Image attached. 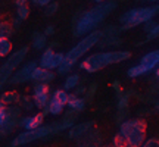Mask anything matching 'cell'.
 I'll return each mask as SVG.
<instances>
[{
  "label": "cell",
  "instance_id": "obj_11",
  "mask_svg": "<svg viewBox=\"0 0 159 147\" xmlns=\"http://www.w3.org/2000/svg\"><path fill=\"white\" fill-rule=\"evenodd\" d=\"M43 121H44V113L41 112L34 116H27V118L19 119V125L25 130H35L39 127H43Z\"/></svg>",
  "mask_w": 159,
  "mask_h": 147
},
{
  "label": "cell",
  "instance_id": "obj_7",
  "mask_svg": "<svg viewBox=\"0 0 159 147\" xmlns=\"http://www.w3.org/2000/svg\"><path fill=\"white\" fill-rule=\"evenodd\" d=\"M27 53H28V47H22V49H19L18 51L15 53H12L9 59L6 60L3 65H2V69H0V82H2V87L12 78V75L15 74L16 68L21 65L25 56H27Z\"/></svg>",
  "mask_w": 159,
  "mask_h": 147
},
{
  "label": "cell",
  "instance_id": "obj_29",
  "mask_svg": "<svg viewBox=\"0 0 159 147\" xmlns=\"http://www.w3.org/2000/svg\"><path fill=\"white\" fill-rule=\"evenodd\" d=\"M127 105H128V96H122L121 100H119V103H118V108L122 109V108H125Z\"/></svg>",
  "mask_w": 159,
  "mask_h": 147
},
{
  "label": "cell",
  "instance_id": "obj_38",
  "mask_svg": "<svg viewBox=\"0 0 159 147\" xmlns=\"http://www.w3.org/2000/svg\"><path fill=\"white\" fill-rule=\"evenodd\" d=\"M156 108H158V109H159V102H158V103H156Z\"/></svg>",
  "mask_w": 159,
  "mask_h": 147
},
{
  "label": "cell",
  "instance_id": "obj_34",
  "mask_svg": "<svg viewBox=\"0 0 159 147\" xmlns=\"http://www.w3.org/2000/svg\"><path fill=\"white\" fill-rule=\"evenodd\" d=\"M96 3H103V2H106V0H94Z\"/></svg>",
  "mask_w": 159,
  "mask_h": 147
},
{
  "label": "cell",
  "instance_id": "obj_8",
  "mask_svg": "<svg viewBox=\"0 0 159 147\" xmlns=\"http://www.w3.org/2000/svg\"><path fill=\"white\" fill-rule=\"evenodd\" d=\"M158 65H159V50H153V51H150V53H148V55H144L139 65L131 66L127 71V75L131 77V78H136V77L144 75L146 72L153 71Z\"/></svg>",
  "mask_w": 159,
  "mask_h": 147
},
{
  "label": "cell",
  "instance_id": "obj_25",
  "mask_svg": "<svg viewBox=\"0 0 159 147\" xmlns=\"http://www.w3.org/2000/svg\"><path fill=\"white\" fill-rule=\"evenodd\" d=\"M16 13H18V18H19V19H27V18H28V13H30L28 6L27 5L19 6L16 9Z\"/></svg>",
  "mask_w": 159,
  "mask_h": 147
},
{
  "label": "cell",
  "instance_id": "obj_10",
  "mask_svg": "<svg viewBox=\"0 0 159 147\" xmlns=\"http://www.w3.org/2000/svg\"><path fill=\"white\" fill-rule=\"evenodd\" d=\"M33 100H34L35 108L43 109L46 108L50 99H49V85L44 82H37L33 88Z\"/></svg>",
  "mask_w": 159,
  "mask_h": 147
},
{
  "label": "cell",
  "instance_id": "obj_33",
  "mask_svg": "<svg viewBox=\"0 0 159 147\" xmlns=\"http://www.w3.org/2000/svg\"><path fill=\"white\" fill-rule=\"evenodd\" d=\"M114 88H116L119 91V82H114Z\"/></svg>",
  "mask_w": 159,
  "mask_h": 147
},
{
  "label": "cell",
  "instance_id": "obj_32",
  "mask_svg": "<svg viewBox=\"0 0 159 147\" xmlns=\"http://www.w3.org/2000/svg\"><path fill=\"white\" fill-rule=\"evenodd\" d=\"M25 2H27V0H15V5H16V7H19V6L25 5Z\"/></svg>",
  "mask_w": 159,
  "mask_h": 147
},
{
  "label": "cell",
  "instance_id": "obj_15",
  "mask_svg": "<svg viewBox=\"0 0 159 147\" xmlns=\"http://www.w3.org/2000/svg\"><path fill=\"white\" fill-rule=\"evenodd\" d=\"M53 57H55V51L53 49H46L43 51V55L40 57V66L46 69H50V65L53 62Z\"/></svg>",
  "mask_w": 159,
  "mask_h": 147
},
{
  "label": "cell",
  "instance_id": "obj_22",
  "mask_svg": "<svg viewBox=\"0 0 159 147\" xmlns=\"http://www.w3.org/2000/svg\"><path fill=\"white\" fill-rule=\"evenodd\" d=\"M19 106L24 109H27V110H30V109H33V106H35L34 105V100H30L28 97H25V96H19Z\"/></svg>",
  "mask_w": 159,
  "mask_h": 147
},
{
  "label": "cell",
  "instance_id": "obj_28",
  "mask_svg": "<svg viewBox=\"0 0 159 147\" xmlns=\"http://www.w3.org/2000/svg\"><path fill=\"white\" fill-rule=\"evenodd\" d=\"M156 37H159V24H156V25H155V28L149 33L148 40H153V38H156Z\"/></svg>",
  "mask_w": 159,
  "mask_h": 147
},
{
  "label": "cell",
  "instance_id": "obj_20",
  "mask_svg": "<svg viewBox=\"0 0 159 147\" xmlns=\"http://www.w3.org/2000/svg\"><path fill=\"white\" fill-rule=\"evenodd\" d=\"M78 81H80V77L77 75V74H72V75H69L68 78L65 79V82H63V88H65V90H72V88L77 87Z\"/></svg>",
  "mask_w": 159,
  "mask_h": 147
},
{
  "label": "cell",
  "instance_id": "obj_13",
  "mask_svg": "<svg viewBox=\"0 0 159 147\" xmlns=\"http://www.w3.org/2000/svg\"><path fill=\"white\" fill-rule=\"evenodd\" d=\"M53 78H55V74L52 72V69H46L41 66H37V69L33 74V81H35V82L49 84L50 81H53Z\"/></svg>",
  "mask_w": 159,
  "mask_h": 147
},
{
  "label": "cell",
  "instance_id": "obj_9",
  "mask_svg": "<svg viewBox=\"0 0 159 147\" xmlns=\"http://www.w3.org/2000/svg\"><path fill=\"white\" fill-rule=\"evenodd\" d=\"M37 69V63L35 62H30L27 65H24L22 68L16 71V72L12 75V78L9 79V84H24V82H27L30 79H33V74L34 71Z\"/></svg>",
  "mask_w": 159,
  "mask_h": 147
},
{
  "label": "cell",
  "instance_id": "obj_21",
  "mask_svg": "<svg viewBox=\"0 0 159 147\" xmlns=\"http://www.w3.org/2000/svg\"><path fill=\"white\" fill-rule=\"evenodd\" d=\"M53 97L56 99L57 102L62 103L63 106H66V105H68V102H69V94L65 90H56L55 93H53Z\"/></svg>",
  "mask_w": 159,
  "mask_h": 147
},
{
  "label": "cell",
  "instance_id": "obj_5",
  "mask_svg": "<svg viewBox=\"0 0 159 147\" xmlns=\"http://www.w3.org/2000/svg\"><path fill=\"white\" fill-rule=\"evenodd\" d=\"M119 134L130 147H140L146 141V122L143 119H128L121 124Z\"/></svg>",
  "mask_w": 159,
  "mask_h": 147
},
{
  "label": "cell",
  "instance_id": "obj_16",
  "mask_svg": "<svg viewBox=\"0 0 159 147\" xmlns=\"http://www.w3.org/2000/svg\"><path fill=\"white\" fill-rule=\"evenodd\" d=\"M46 37L47 35L44 33H34L33 34V47H34L35 50H43L46 47Z\"/></svg>",
  "mask_w": 159,
  "mask_h": 147
},
{
  "label": "cell",
  "instance_id": "obj_27",
  "mask_svg": "<svg viewBox=\"0 0 159 147\" xmlns=\"http://www.w3.org/2000/svg\"><path fill=\"white\" fill-rule=\"evenodd\" d=\"M140 147H159V140L158 138H149Z\"/></svg>",
  "mask_w": 159,
  "mask_h": 147
},
{
  "label": "cell",
  "instance_id": "obj_18",
  "mask_svg": "<svg viewBox=\"0 0 159 147\" xmlns=\"http://www.w3.org/2000/svg\"><path fill=\"white\" fill-rule=\"evenodd\" d=\"M18 100H19V96L15 91H6V93L2 94V103L6 105V106H11V105H13Z\"/></svg>",
  "mask_w": 159,
  "mask_h": 147
},
{
  "label": "cell",
  "instance_id": "obj_26",
  "mask_svg": "<svg viewBox=\"0 0 159 147\" xmlns=\"http://www.w3.org/2000/svg\"><path fill=\"white\" fill-rule=\"evenodd\" d=\"M57 9H59V5H57V3H53V2H52L50 5H47V6L44 7L46 16H52V15H53V13H55V12H56Z\"/></svg>",
  "mask_w": 159,
  "mask_h": 147
},
{
  "label": "cell",
  "instance_id": "obj_6",
  "mask_svg": "<svg viewBox=\"0 0 159 147\" xmlns=\"http://www.w3.org/2000/svg\"><path fill=\"white\" fill-rule=\"evenodd\" d=\"M59 128L56 125H44V127H39L35 130H25L24 132H21L19 136H16L13 140H12L11 146L12 147H19V146H25L28 143L37 141V140H41L44 137H49L52 134L57 132Z\"/></svg>",
  "mask_w": 159,
  "mask_h": 147
},
{
  "label": "cell",
  "instance_id": "obj_1",
  "mask_svg": "<svg viewBox=\"0 0 159 147\" xmlns=\"http://www.w3.org/2000/svg\"><path fill=\"white\" fill-rule=\"evenodd\" d=\"M115 7H116L115 2H112V0L108 2L106 0V2L94 6L90 11H87L83 16L80 18V21L75 25V35L83 37V35L90 34L91 31H96L97 27L114 12Z\"/></svg>",
  "mask_w": 159,
  "mask_h": 147
},
{
  "label": "cell",
  "instance_id": "obj_14",
  "mask_svg": "<svg viewBox=\"0 0 159 147\" xmlns=\"http://www.w3.org/2000/svg\"><path fill=\"white\" fill-rule=\"evenodd\" d=\"M85 106V102L84 99H80L77 97V94H69V102H68V108L74 112H80L83 110Z\"/></svg>",
  "mask_w": 159,
  "mask_h": 147
},
{
  "label": "cell",
  "instance_id": "obj_19",
  "mask_svg": "<svg viewBox=\"0 0 159 147\" xmlns=\"http://www.w3.org/2000/svg\"><path fill=\"white\" fill-rule=\"evenodd\" d=\"M11 51H12V43L9 41V38L2 37V38H0V56L6 57Z\"/></svg>",
  "mask_w": 159,
  "mask_h": 147
},
{
  "label": "cell",
  "instance_id": "obj_23",
  "mask_svg": "<svg viewBox=\"0 0 159 147\" xmlns=\"http://www.w3.org/2000/svg\"><path fill=\"white\" fill-rule=\"evenodd\" d=\"M11 34H12V27L9 24L2 22V25H0V38H2V37H6V38H7Z\"/></svg>",
  "mask_w": 159,
  "mask_h": 147
},
{
  "label": "cell",
  "instance_id": "obj_2",
  "mask_svg": "<svg viewBox=\"0 0 159 147\" xmlns=\"http://www.w3.org/2000/svg\"><path fill=\"white\" fill-rule=\"evenodd\" d=\"M102 37H103V33L99 31V29H96V31H91L90 34H87L84 38L80 40L78 43L65 55V59H63L62 65L57 68L59 74L62 75V74H66L68 71H71V68L77 63V60H78L80 57H83L91 47H94V46L100 41Z\"/></svg>",
  "mask_w": 159,
  "mask_h": 147
},
{
  "label": "cell",
  "instance_id": "obj_3",
  "mask_svg": "<svg viewBox=\"0 0 159 147\" xmlns=\"http://www.w3.org/2000/svg\"><path fill=\"white\" fill-rule=\"evenodd\" d=\"M130 57H131L130 51H124V50L94 53V55L89 56L85 60H83V62L80 63V68L87 71V72H97V71L106 68V66H109V65L124 62V60L130 59Z\"/></svg>",
  "mask_w": 159,
  "mask_h": 147
},
{
  "label": "cell",
  "instance_id": "obj_17",
  "mask_svg": "<svg viewBox=\"0 0 159 147\" xmlns=\"http://www.w3.org/2000/svg\"><path fill=\"white\" fill-rule=\"evenodd\" d=\"M47 108H49V112H50L52 115H55V116H56V115H61V113H62V110H63L65 106H63L61 102H57L56 99L52 96L50 102H49V105H47Z\"/></svg>",
  "mask_w": 159,
  "mask_h": 147
},
{
  "label": "cell",
  "instance_id": "obj_35",
  "mask_svg": "<svg viewBox=\"0 0 159 147\" xmlns=\"http://www.w3.org/2000/svg\"><path fill=\"white\" fill-rule=\"evenodd\" d=\"M155 74H156V77H158V78H159V68L156 69V71H155Z\"/></svg>",
  "mask_w": 159,
  "mask_h": 147
},
{
  "label": "cell",
  "instance_id": "obj_36",
  "mask_svg": "<svg viewBox=\"0 0 159 147\" xmlns=\"http://www.w3.org/2000/svg\"><path fill=\"white\" fill-rule=\"evenodd\" d=\"M148 2H159V0H148Z\"/></svg>",
  "mask_w": 159,
  "mask_h": 147
},
{
  "label": "cell",
  "instance_id": "obj_12",
  "mask_svg": "<svg viewBox=\"0 0 159 147\" xmlns=\"http://www.w3.org/2000/svg\"><path fill=\"white\" fill-rule=\"evenodd\" d=\"M93 128V122L91 121H89V122H81V124H77L74 125L71 130H69L68 132V137L69 138H80V137H84L89 131Z\"/></svg>",
  "mask_w": 159,
  "mask_h": 147
},
{
  "label": "cell",
  "instance_id": "obj_31",
  "mask_svg": "<svg viewBox=\"0 0 159 147\" xmlns=\"http://www.w3.org/2000/svg\"><path fill=\"white\" fill-rule=\"evenodd\" d=\"M53 33H55L53 27H47V28H46V31H44V34H46V35H52Z\"/></svg>",
  "mask_w": 159,
  "mask_h": 147
},
{
  "label": "cell",
  "instance_id": "obj_37",
  "mask_svg": "<svg viewBox=\"0 0 159 147\" xmlns=\"http://www.w3.org/2000/svg\"><path fill=\"white\" fill-rule=\"evenodd\" d=\"M103 147H116V146H103Z\"/></svg>",
  "mask_w": 159,
  "mask_h": 147
},
{
  "label": "cell",
  "instance_id": "obj_30",
  "mask_svg": "<svg viewBox=\"0 0 159 147\" xmlns=\"http://www.w3.org/2000/svg\"><path fill=\"white\" fill-rule=\"evenodd\" d=\"M33 3H35L37 6H43V7H46L47 5H50L52 0H33Z\"/></svg>",
  "mask_w": 159,
  "mask_h": 147
},
{
  "label": "cell",
  "instance_id": "obj_24",
  "mask_svg": "<svg viewBox=\"0 0 159 147\" xmlns=\"http://www.w3.org/2000/svg\"><path fill=\"white\" fill-rule=\"evenodd\" d=\"M114 146H116V147H130L128 146V143H127V140H125L119 132L114 137Z\"/></svg>",
  "mask_w": 159,
  "mask_h": 147
},
{
  "label": "cell",
  "instance_id": "obj_4",
  "mask_svg": "<svg viewBox=\"0 0 159 147\" xmlns=\"http://www.w3.org/2000/svg\"><path fill=\"white\" fill-rule=\"evenodd\" d=\"M159 13V5H150L146 7H136L121 15L119 22L122 24V29H130L133 27L146 24L152 21Z\"/></svg>",
  "mask_w": 159,
  "mask_h": 147
}]
</instances>
